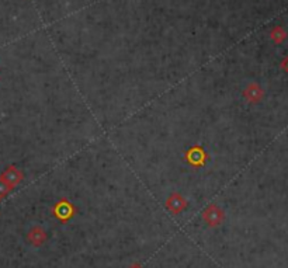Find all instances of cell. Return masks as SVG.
<instances>
[{"mask_svg": "<svg viewBox=\"0 0 288 268\" xmlns=\"http://www.w3.org/2000/svg\"><path fill=\"white\" fill-rule=\"evenodd\" d=\"M282 66H284V69H285V70H288V59L285 61V62L282 63Z\"/></svg>", "mask_w": 288, "mask_h": 268, "instance_id": "cell-3", "label": "cell"}, {"mask_svg": "<svg viewBox=\"0 0 288 268\" xmlns=\"http://www.w3.org/2000/svg\"><path fill=\"white\" fill-rule=\"evenodd\" d=\"M29 240L33 243L34 246H40L44 240H45V234L41 229H33L29 234Z\"/></svg>", "mask_w": 288, "mask_h": 268, "instance_id": "cell-1", "label": "cell"}, {"mask_svg": "<svg viewBox=\"0 0 288 268\" xmlns=\"http://www.w3.org/2000/svg\"><path fill=\"white\" fill-rule=\"evenodd\" d=\"M7 193V187H6V183L3 181V180H0V197H3V195Z\"/></svg>", "mask_w": 288, "mask_h": 268, "instance_id": "cell-2", "label": "cell"}]
</instances>
